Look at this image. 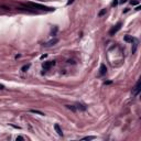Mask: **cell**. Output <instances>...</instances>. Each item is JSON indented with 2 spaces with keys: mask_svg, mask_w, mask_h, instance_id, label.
Here are the masks:
<instances>
[{
  "mask_svg": "<svg viewBox=\"0 0 141 141\" xmlns=\"http://www.w3.org/2000/svg\"><path fill=\"white\" fill-rule=\"evenodd\" d=\"M105 13H106V9H104V10H101V11H100V12H99V16H100V17H101V16H103V15H105Z\"/></svg>",
  "mask_w": 141,
  "mask_h": 141,
  "instance_id": "cell-13",
  "label": "cell"
},
{
  "mask_svg": "<svg viewBox=\"0 0 141 141\" xmlns=\"http://www.w3.org/2000/svg\"><path fill=\"white\" fill-rule=\"evenodd\" d=\"M31 112H34V114H39V115H41V116H43L44 114H43V112H41V111H38V110H31Z\"/></svg>",
  "mask_w": 141,
  "mask_h": 141,
  "instance_id": "cell-11",
  "label": "cell"
},
{
  "mask_svg": "<svg viewBox=\"0 0 141 141\" xmlns=\"http://www.w3.org/2000/svg\"><path fill=\"white\" fill-rule=\"evenodd\" d=\"M57 42H59V40L57 39H53V40H51V41H49V42H46L45 44H44V46L45 48H50V46H53V45H55Z\"/></svg>",
  "mask_w": 141,
  "mask_h": 141,
  "instance_id": "cell-4",
  "label": "cell"
},
{
  "mask_svg": "<svg viewBox=\"0 0 141 141\" xmlns=\"http://www.w3.org/2000/svg\"><path fill=\"white\" fill-rule=\"evenodd\" d=\"M76 108H78V109H82V110H85V109H86V107H84V105H77V106H76Z\"/></svg>",
  "mask_w": 141,
  "mask_h": 141,
  "instance_id": "cell-10",
  "label": "cell"
},
{
  "mask_svg": "<svg viewBox=\"0 0 141 141\" xmlns=\"http://www.w3.org/2000/svg\"><path fill=\"white\" fill-rule=\"evenodd\" d=\"M140 87H141V82L138 81L137 84H136V86H134L133 89H132V95H133V96H137L138 94H139V92H140Z\"/></svg>",
  "mask_w": 141,
  "mask_h": 141,
  "instance_id": "cell-1",
  "label": "cell"
},
{
  "mask_svg": "<svg viewBox=\"0 0 141 141\" xmlns=\"http://www.w3.org/2000/svg\"><path fill=\"white\" fill-rule=\"evenodd\" d=\"M130 4H131V5H138V4H139V2H138V1H131Z\"/></svg>",
  "mask_w": 141,
  "mask_h": 141,
  "instance_id": "cell-15",
  "label": "cell"
},
{
  "mask_svg": "<svg viewBox=\"0 0 141 141\" xmlns=\"http://www.w3.org/2000/svg\"><path fill=\"white\" fill-rule=\"evenodd\" d=\"M66 108H68V109H71L72 111H74L75 112L76 111V107H74V106H71V105H66Z\"/></svg>",
  "mask_w": 141,
  "mask_h": 141,
  "instance_id": "cell-8",
  "label": "cell"
},
{
  "mask_svg": "<svg viewBox=\"0 0 141 141\" xmlns=\"http://www.w3.org/2000/svg\"><path fill=\"white\" fill-rule=\"evenodd\" d=\"M17 140H24V139H23V137H20V136H19V137H17Z\"/></svg>",
  "mask_w": 141,
  "mask_h": 141,
  "instance_id": "cell-14",
  "label": "cell"
},
{
  "mask_svg": "<svg viewBox=\"0 0 141 141\" xmlns=\"http://www.w3.org/2000/svg\"><path fill=\"white\" fill-rule=\"evenodd\" d=\"M120 28H121V23L119 22V23H118V24H116V26H115L114 28H112L111 30H110V31H109V34H110V35H114L115 33H117L118 31H119V30H120Z\"/></svg>",
  "mask_w": 141,
  "mask_h": 141,
  "instance_id": "cell-2",
  "label": "cell"
},
{
  "mask_svg": "<svg viewBox=\"0 0 141 141\" xmlns=\"http://www.w3.org/2000/svg\"><path fill=\"white\" fill-rule=\"evenodd\" d=\"M1 89H5V86H4V85H0V90H1Z\"/></svg>",
  "mask_w": 141,
  "mask_h": 141,
  "instance_id": "cell-16",
  "label": "cell"
},
{
  "mask_svg": "<svg viewBox=\"0 0 141 141\" xmlns=\"http://www.w3.org/2000/svg\"><path fill=\"white\" fill-rule=\"evenodd\" d=\"M125 41L126 42H130V43H132V42H136V39L134 38H132L131 35H125Z\"/></svg>",
  "mask_w": 141,
  "mask_h": 141,
  "instance_id": "cell-7",
  "label": "cell"
},
{
  "mask_svg": "<svg viewBox=\"0 0 141 141\" xmlns=\"http://www.w3.org/2000/svg\"><path fill=\"white\" fill-rule=\"evenodd\" d=\"M54 128H55V131L57 132V134H59V136H61V137H62V136H63V131H62V129H61V127H60L59 125H57V123H55Z\"/></svg>",
  "mask_w": 141,
  "mask_h": 141,
  "instance_id": "cell-6",
  "label": "cell"
},
{
  "mask_svg": "<svg viewBox=\"0 0 141 141\" xmlns=\"http://www.w3.org/2000/svg\"><path fill=\"white\" fill-rule=\"evenodd\" d=\"M29 67H30V64H27V65H24L23 67L21 68V70L23 71V72H27V70H29Z\"/></svg>",
  "mask_w": 141,
  "mask_h": 141,
  "instance_id": "cell-9",
  "label": "cell"
},
{
  "mask_svg": "<svg viewBox=\"0 0 141 141\" xmlns=\"http://www.w3.org/2000/svg\"><path fill=\"white\" fill-rule=\"evenodd\" d=\"M54 64H55L54 61H49V62H45V63L43 64V70H44V71H48V70H50V68H51Z\"/></svg>",
  "mask_w": 141,
  "mask_h": 141,
  "instance_id": "cell-3",
  "label": "cell"
},
{
  "mask_svg": "<svg viewBox=\"0 0 141 141\" xmlns=\"http://www.w3.org/2000/svg\"><path fill=\"white\" fill-rule=\"evenodd\" d=\"M107 73V67L105 64H101L100 67H99V75H105Z\"/></svg>",
  "mask_w": 141,
  "mask_h": 141,
  "instance_id": "cell-5",
  "label": "cell"
},
{
  "mask_svg": "<svg viewBox=\"0 0 141 141\" xmlns=\"http://www.w3.org/2000/svg\"><path fill=\"white\" fill-rule=\"evenodd\" d=\"M92 139H95V137H85V138H83V140H92Z\"/></svg>",
  "mask_w": 141,
  "mask_h": 141,
  "instance_id": "cell-12",
  "label": "cell"
}]
</instances>
